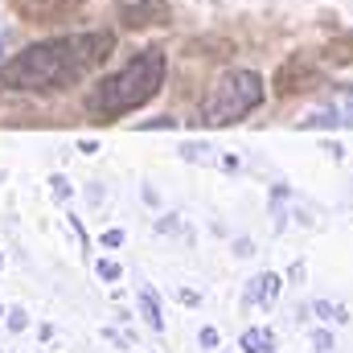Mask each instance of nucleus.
I'll return each mask as SVG.
<instances>
[{"instance_id": "412c9836", "label": "nucleus", "mask_w": 353, "mask_h": 353, "mask_svg": "<svg viewBox=\"0 0 353 353\" xmlns=\"http://www.w3.org/2000/svg\"><path fill=\"white\" fill-rule=\"evenodd\" d=\"M0 353H4V350H0Z\"/></svg>"}, {"instance_id": "dca6fc26", "label": "nucleus", "mask_w": 353, "mask_h": 353, "mask_svg": "<svg viewBox=\"0 0 353 353\" xmlns=\"http://www.w3.org/2000/svg\"><path fill=\"white\" fill-rule=\"evenodd\" d=\"M119 243H123V230H107L103 234V247H119Z\"/></svg>"}, {"instance_id": "f257e3e1", "label": "nucleus", "mask_w": 353, "mask_h": 353, "mask_svg": "<svg viewBox=\"0 0 353 353\" xmlns=\"http://www.w3.org/2000/svg\"><path fill=\"white\" fill-rule=\"evenodd\" d=\"M115 50V33L107 29H79L58 33L46 41L25 46L8 62H0V87L4 90H66L83 83L90 70H99Z\"/></svg>"}, {"instance_id": "a211bd4d", "label": "nucleus", "mask_w": 353, "mask_h": 353, "mask_svg": "<svg viewBox=\"0 0 353 353\" xmlns=\"http://www.w3.org/2000/svg\"><path fill=\"white\" fill-rule=\"evenodd\" d=\"M66 193H70V189H66V181H62V176H54V197H66Z\"/></svg>"}, {"instance_id": "0eeeda50", "label": "nucleus", "mask_w": 353, "mask_h": 353, "mask_svg": "<svg viewBox=\"0 0 353 353\" xmlns=\"http://www.w3.org/2000/svg\"><path fill=\"white\" fill-rule=\"evenodd\" d=\"M136 304H140V316H144V325H148L152 333H165V312H161V300H157V292H152V288H140V292H136Z\"/></svg>"}, {"instance_id": "f8f14e48", "label": "nucleus", "mask_w": 353, "mask_h": 353, "mask_svg": "<svg viewBox=\"0 0 353 353\" xmlns=\"http://www.w3.org/2000/svg\"><path fill=\"white\" fill-rule=\"evenodd\" d=\"M312 312H316L321 321H350V316H345V308H333V304H325V300H321V304H312Z\"/></svg>"}, {"instance_id": "9b49d317", "label": "nucleus", "mask_w": 353, "mask_h": 353, "mask_svg": "<svg viewBox=\"0 0 353 353\" xmlns=\"http://www.w3.org/2000/svg\"><path fill=\"white\" fill-rule=\"evenodd\" d=\"M94 271H99V279H107V283H115V279L123 275V267L115 263V259H99V267H94Z\"/></svg>"}, {"instance_id": "4468645a", "label": "nucleus", "mask_w": 353, "mask_h": 353, "mask_svg": "<svg viewBox=\"0 0 353 353\" xmlns=\"http://www.w3.org/2000/svg\"><path fill=\"white\" fill-rule=\"evenodd\" d=\"M218 341H222V337H218V329H214V325H201L197 345H201V350H218Z\"/></svg>"}, {"instance_id": "f03ea898", "label": "nucleus", "mask_w": 353, "mask_h": 353, "mask_svg": "<svg viewBox=\"0 0 353 353\" xmlns=\"http://www.w3.org/2000/svg\"><path fill=\"white\" fill-rule=\"evenodd\" d=\"M165 74H169V54L157 50V46L140 50L115 74H107V79L94 83V90H90V99H87V115L94 123H115V119L140 111L144 103H152L161 94Z\"/></svg>"}, {"instance_id": "aec40b11", "label": "nucleus", "mask_w": 353, "mask_h": 353, "mask_svg": "<svg viewBox=\"0 0 353 353\" xmlns=\"http://www.w3.org/2000/svg\"><path fill=\"white\" fill-rule=\"evenodd\" d=\"M0 316H4V308H0Z\"/></svg>"}, {"instance_id": "423d86ee", "label": "nucleus", "mask_w": 353, "mask_h": 353, "mask_svg": "<svg viewBox=\"0 0 353 353\" xmlns=\"http://www.w3.org/2000/svg\"><path fill=\"white\" fill-rule=\"evenodd\" d=\"M279 288H283V279H279L275 271H259V275L247 283L243 304H247V308H271V304L279 300Z\"/></svg>"}, {"instance_id": "6e6552de", "label": "nucleus", "mask_w": 353, "mask_h": 353, "mask_svg": "<svg viewBox=\"0 0 353 353\" xmlns=\"http://www.w3.org/2000/svg\"><path fill=\"white\" fill-rule=\"evenodd\" d=\"M239 345H243V353H275V333L263 329V325H255V329H247L239 337Z\"/></svg>"}, {"instance_id": "1a4fd4ad", "label": "nucleus", "mask_w": 353, "mask_h": 353, "mask_svg": "<svg viewBox=\"0 0 353 353\" xmlns=\"http://www.w3.org/2000/svg\"><path fill=\"white\" fill-rule=\"evenodd\" d=\"M337 66H353V29H345V33H337L333 41H329V50H325Z\"/></svg>"}, {"instance_id": "9d476101", "label": "nucleus", "mask_w": 353, "mask_h": 353, "mask_svg": "<svg viewBox=\"0 0 353 353\" xmlns=\"http://www.w3.org/2000/svg\"><path fill=\"white\" fill-rule=\"evenodd\" d=\"M70 4H74V0H33V8H25V17H33V21H54V17H62Z\"/></svg>"}, {"instance_id": "7ed1b4c3", "label": "nucleus", "mask_w": 353, "mask_h": 353, "mask_svg": "<svg viewBox=\"0 0 353 353\" xmlns=\"http://www.w3.org/2000/svg\"><path fill=\"white\" fill-rule=\"evenodd\" d=\"M267 99V83L259 70H247V66H234V70H226L214 90H210V99L201 103V123L205 128H230V123H239V119H247L251 111H259Z\"/></svg>"}, {"instance_id": "20e7f679", "label": "nucleus", "mask_w": 353, "mask_h": 353, "mask_svg": "<svg viewBox=\"0 0 353 353\" xmlns=\"http://www.w3.org/2000/svg\"><path fill=\"white\" fill-rule=\"evenodd\" d=\"M300 128H353V83L329 87L300 119Z\"/></svg>"}, {"instance_id": "2eb2a0df", "label": "nucleus", "mask_w": 353, "mask_h": 353, "mask_svg": "<svg viewBox=\"0 0 353 353\" xmlns=\"http://www.w3.org/2000/svg\"><path fill=\"white\" fill-rule=\"evenodd\" d=\"M312 345H316V353H333V333L329 329H316L312 333Z\"/></svg>"}, {"instance_id": "6ab92c4d", "label": "nucleus", "mask_w": 353, "mask_h": 353, "mask_svg": "<svg viewBox=\"0 0 353 353\" xmlns=\"http://www.w3.org/2000/svg\"><path fill=\"white\" fill-rule=\"evenodd\" d=\"M4 41H8V37H4V33H0V54H4Z\"/></svg>"}, {"instance_id": "ddd939ff", "label": "nucleus", "mask_w": 353, "mask_h": 353, "mask_svg": "<svg viewBox=\"0 0 353 353\" xmlns=\"http://www.w3.org/2000/svg\"><path fill=\"white\" fill-rule=\"evenodd\" d=\"M29 329V312L25 308H8V333H25Z\"/></svg>"}, {"instance_id": "39448f33", "label": "nucleus", "mask_w": 353, "mask_h": 353, "mask_svg": "<svg viewBox=\"0 0 353 353\" xmlns=\"http://www.w3.org/2000/svg\"><path fill=\"white\" fill-rule=\"evenodd\" d=\"M271 87L275 94H308V90L321 87V66L312 62V54H288L283 58V66L275 70V79H271Z\"/></svg>"}, {"instance_id": "f3484780", "label": "nucleus", "mask_w": 353, "mask_h": 353, "mask_svg": "<svg viewBox=\"0 0 353 353\" xmlns=\"http://www.w3.org/2000/svg\"><path fill=\"white\" fill-rule=\"evenodd\" d=\"M176 300H181V304H189V308H193V304H197V292H189V288H181V292H176Z\"/></svg>"}]
</instances>
